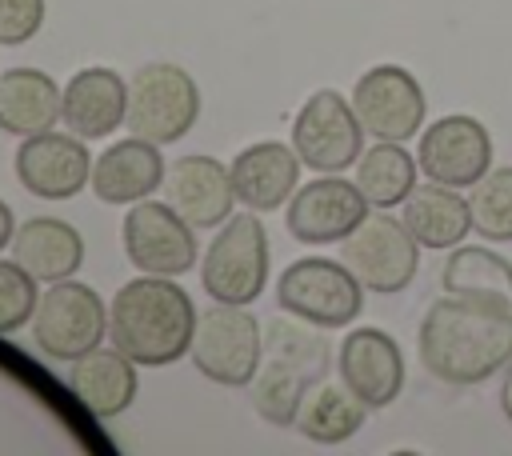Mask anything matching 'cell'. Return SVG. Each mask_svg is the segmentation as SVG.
Wrapping results in <instances>:
<instances>
[{
    "instance_id": "obj_2",
    "label": "cell",
    "mask_w": 512,
    "mask_h": 456,
    "mask_svg": "<svg viewBox=\"0 0 512 456\" xmlns=\"http://www.w3.org/2000/svg\"><path fill=\"white\" fill-rule=\"evenodd\" d=\"M196 304L172 276H136L108 304V340L140 368H164L192 352Z\"/></svg>"
},
{
    "instance_id": "obj_3",
    "label": "cell",
    "mask_w": 512,
    "mask_h": 456,
    "mask_svg": "<svg viewBox=\"0 0 512 456\" xmlns=\"http://www.w3.org/2000/svg\"><path fill=\"white\" fill-rule=\"evenodd\" d=\"M272 252L260 212H232L200 256V284L220 304H256L268 284Z\"/></svg>"
},
{
    "instance_id": "obj_24",
    "label": "cell",
    "mask_w": 512,
    "mask_h": 456,
    "mask_svg": "<svg viewBox=\"0 0 512 456\" xmlns=\"http://www.w3.org/2000/svg\"><path fill=\"white\" fill-rule=\"evenodd\" d=\"M368 412L372 408L344 380L320 376V380L308 384L292 428H300V436L312 440V444H344V440H352L364 428Z\"/></svg>"
},
{
    "instance_id": "obj_15",
    "label": "cell",
    "mask_w": 512,
    "mask_h": 456,
    "mask_svg": "<svg viewBox=\"0 0 512 456\" xmlns=\"http://www.w3.org/2000/svg\"><path fill=\"white\" fill-rule=\"evenodd\" d=\"M336 372L340 380L368 404V408H388L400 400L408 368H404V352L396 344L392 332L384 328H352L340 340L336 352Z\"/></svg>"
},
{
    "instance_id": "obj_4",
    "label": "cell",
    "mask_w": 512,
    "mask_h": 456,
    "mask_svg": "<svg viewBox=\"0 0 512 456\" xmlns=\"http://www.w3.org/2000/svg\"><path fill=\"white\" fill-rule=\"evenodd\" d=\"M192 364L204 380L224 388H248L264 364V328L248 304H212L196 320Z\"/></svg>"
},
{
    "instance_id": "obj_23",
    "label": "cell",
    "mask_w": 512,
    "mask_h": 456,
    "mask_svg": "<svg viewBox=\"0 0 512 456\" xmlns=\"http://www.w3.org/2000/svg\"><path fill=\"white\" fill-rule=\"evenodd\" d=\"M400 208V220L408 224L420 248H456L472 232V204L460 196V188L428 180L416 184Z\"/></svg>"
},
{
    "instance_id": "obj_7",
    "label": "cell",
    "mask_w": 512,
    "mask_h": 456,
    "mask_svg": "<svg viewBox=\"0 0 512 456\" xmlns=\"http://www.w3.org/2000/svg\"><path fill=\"white\" fill-rule=\"evenodd\" d=\"M108 336V304L84 280H56L32 316V340L48 360H80Z\"/></svg>"
},
{
    "instance_id": "obj_13",
    "label": "cell",
    "mask_w": 512,
    "mask_h": 456,
    "mask_svg": "<svg viewBox=\"0 0 512 456\" xmlns=\"http://www.w3.org/2000/svg\"><path fill=\"white\" fill-rule=\"evenodd\" d=\"M416 164L436 184L472 188L492 168V132L468 112L436 116L428 128H420Z\"/></svg>"
},
{
    "instance_id": "obj_22",
    "label": "cell",
    "mask_w": 512,
    "mask_h": 456,
    "mask_svg": "<svg viewBox=\"0 0 512 456\" xmlns=\"http://www.w3.org/2000/svg\"><path fill=\"white\" fill-rule=\"evenodd\" d=\"M64 88L40 68H8L0 72V132L36 136L60 124Z\"/></svg>"
},
{
    "instance_id": "obj_5",
    "label": "cell",
    "mask_w": 512,
    "mask_h": 456,
    "mask_svg": "<svg viewBox=\"0 0 512 456\" xmlns=\"http://www.w3.org/2000/svg\"><path fill=\"white\" fill-rule=\"evenodd\" d=\"M200 120V88L192 72L168 60H152L136 68L128 80V132L152 140V144H176L184 140Z\"/></svg>"
},
{
    "instance_id": "obj_27",
    "label": "cell",
    "mask_w": 512,
    "mask_h": 456,
    "mask_svg": "<svg viewBox=\"0 0 512 456\" xmlns=\"http://www.w3.org/2000/svg\"><path fill=\"white\" fill-rule=\"evenodd\" d=\"M308 384H312L308 372H300V368H292V364H284V360L264 356V364H260V372H256V380H252V408H256L268 424L292 428Z\"/></svg>"
},
{
    "instance_id": "obj_33",
    "label": "cell",
    "mask_w": 512,
    "mask_h": 456,
    "mask_svg": "<svg viewBox=\"0 0 512 456\" xmlns=\"http://www.w3.org/2000/svg\"><path fill=\"white\" fill-rule=\"evenodd\" d=\"M12 236H16V220H12V208L0 200V248L12 244Z\"/></svg>"
},
{
    "instance_id": "obj_31",
    "label": "cell",
    "mask_w": 512,
    "mask_h": 456,
    "mask_svg": "<svg viewBox=\"0 0 512 456\" xmlns=\"http://www.w3.org/2000/svg\"><path fill=\"white\" fill-rule=\"evenodd\" d=\"M44 0H0V44H28L44 28Z\"/></svg>"
},
{
    "instance_id": "obj_10",
    "label": "cell",
    "mask_w": 512,
    "mask_h": 456,
    "mask_svg": "<svg viewBox=\"0 0 512 456\" xmlns=\"http://www.w3.org/2000/svg\"><path fill=\"white\" fill-rule=\"evenodd\" d=\"M120 244L128 264L148 276H184L200 260L196 228L168 200H136L124 212Z\"/></svg>"
},
{
    "instance_id": "obj_18",
    "label": "cell",
    "mask_w": 512,
    "mask_h": 456,
    "mask_svg": "<svg viewBox=\"0 0 512 456\" xmlns=\"http://www.w3.org/2000/svg\"><path fill=\"white\" fill-rule=\"evenodd\" d=\"M164 156H160V144L144 140V136H128V140H116L108 144L96 160H92V180L88 188L96 192V200L104 204H116V208H128L136 200H148L160 184H164Z\"/></svg>"
},
{
    "instance_id": "obj_32",
    "label": "cell",
    "mask_w": 512,
    "mask_h": 456,
    "mask_svg": "<svg viewBox=\"0 0 512 456\" xmlns=\"http://www.w3.org/2000/svg\"><path fill=\"white\" fill-rule=\"evenodd\" d=\"M500 412H504V420L512 424V364L504 368V380H500Z\"/></svg>"
},
{
    "instance_id": "obj_8",
    "label": "cell",
    "mask_w": 512,
    "mask_h": 456,
    "mask_svg": "<svg viewBox=\"0 0 512 456\" xmlns=\"http://www.w3.org/2000/svg\"><path fill=\"white\" fill-rule=\"evenodd\" d=\"M340 260L360 276L368 292L392 296L416 280L420 244L400 216L380 208V212H368L364 224L348 240H340Z\"/></svg>"
},
{
    "instance_id": "obj_17",
    "label": "cell",
    "mask_w": 512,
    "mask_h": 456,
    "mask_svg": "<svg viewBox=\"0 0 512 456\" xmlns=\"http://www.w3.org/2000/svg\"><path fill=\"white\" fill-rule=\"evenodd\" d=\"M300 156L292 144L284 140H256L248 148H240L228 164L232 172V188H236V204L252 208V212H276L292 200V192L300 188Z\"/></svg>"
},
{
    "instance_id": "obj_26",
    "label": "cell",
    "mask_w": 512,
    "mask_h": 456,
    "mask_svg": "<svg viewBox=\"0 0 512 456\" xmlns=\"http://www.w3.org/2000/svg\"><path fill=\"white\" fill-rule=\"evenodd\" d=\"M416 172L420 164L400 140H376L372 148L360 152L352 180L372 208H400L416 188Z\"/></svg>"
},
{
    "instance_id": "obj_29",
    "label": "cell",
    "mask_w": 512,
    "mask_h": 456,
    "mask_svg": "<svg viewBox=\"0 0 512 456\" xmlns=\"http://www.w3.org/2000/svg\"><path fill=\"white\" fill-rule=\"evenodd\" d=\"M472 232L488 244H508L512 240V164L488 168L472 188Z\"/></svg>"
},
{
    "instance_id": "obj_28",
    "label": "cell",
    "mask_w": 512,
    "mask_h": 456,
    "mask_svg": "<svg viewBox=\"0 0 512 456\" xmlns=\"http://www.w3.org/2000/svg\"><path fill=\"white\" fill-rule=\"evenodd\" d=\"M264 356H272V360H284V364H292V368H300V372H308L312 380H320L324 372H328V340L320 336V328L316 324H308V320H288V316H276V320H268V328H264Z\"/></svg>"
},
{
    "instance_id": "obj_20",
    "label": "cell",
    "mask_w": 512,
    "mask_h": 456,
    "mask_svg": "<svg viewBox=\"0 0 512 456\" xmlns=\"http://www.w3.org/2000/svg\"><path fill=\"white\" fill-rule=\"evenodd\" d=\"M136 360L124 356L116 344L112 348H92L84 352L80 360H72V372H68V388L72 396L100 420H112L120 416L124 408H132L136 400Z\"/></svg>"
},
{
    "instance_id": "obj_30",
    "label": "cell",
    "mask_w": 512,
    "mask_h": 456,
    "mask_svg": "<svg viewBox=\"0 0 512 456\" xmlns=\"http://www.w3.org/2000/svg\"><path fill=\"white\" fill-rule=\"evenodd\" d=\"M36 284H40V280H36L24 264L0 260V336L20 332V328L36 316V304H40Z\"/></svg>"
},
{
    "instance_id": "obj_19",
    "label": "cell",
    "mask_w": 512,
    "mask_h": 456,
    "mask_svg": "<svg viewBox=\"0 0 512 456\" xmlns=\"http://www.w3.org/2000/svg\"><path fill=\"white\" fill-rule=\"evenodd\" d=\"M124 116H128V80L116 68L88 64L68 76L64 108H60V120L68 132L84 140H100V136H112L124 124Z\"/></svg>"
},
{
    "instance_id": "obj_6",
    "label": "cell",
    "mask_w": 512,
    "mask_h": 456,
    "mask_svg": "<svg viewBox=\"0 0 512 456\" xmlns=\"http://www.w3.org/2000/svg\"><path fill=\"white\" fill-rule=\"evenodd\" d=\"M276 304L316 328H344L364 308V284L344 260L300 256L280 272Z\"/></svg>"
},
{
    "instance_id": "obj_16",
    "label": "cell",
    "mask_w": 512,
    "mask_h": 456,
    "mask_svg": "<svg viewBox=\"0 0 512 456\" xmlns=\"http://www.w3.org/2000/svg\"><path fill=\"white\" fill-rule=\"evenodd\" d=\"M164 200L192 224V228H220L232 216L236 188L228 164L204 152L176 156L164 172Z\"/></svg>"
},
{
    "instance_id": "obj_11",
    "label": "cell",
    "mask_w": 512,
    "mask_h": 456,
    "mask_svg": "<svg viewBox=\"0 0 512 456\" xmlns=\"http://www.w3.org/2000/svg\"><path fill=\"white\" fill-rule=\"evenodd\" d=\"M368 208L372 204L364 200L356 180H344L340 172H316V180L292 192L284 228L300 244H340L364 224Z\"/></svg>"
},
{
    "instance_id": "obj_12",
    "label": "cell",
    "mask_w": 512,
    "mask_h": 456,
    "mask_svg": "<svg viewBox=\"0 0 512 456\" xmlns=\"http://www.w3.org/2000/svg\"><path fill=\"white\" fill-rule=\"evenodd\" d=\"M352 108L368 136L376 140H412L424 128L428 100L420 80L400 64H376L352 84Z\"/></svg>"
},
{
    "instance_id": "obj_14",
    "label": "cell",
    "mask_w": 512,
    "mask_h": 456,
    "mask_svg": "<svg viewBox=\"0 0 512 456\" xmlns=\"http://www.w3.org/2000/svg\"><path fill=\"white\" fill-rule=\"evenodd\" d=\"M16 180L40 200H72L92 180V152L76 132H36L16 148Z\"/></svg>"
},
{
    "instance_id": "obj_1",
    "label": "cell",
    "mask_w": 512,
    "mask_h": 456,
    "mask_svg": "<svg viewBox=\"0 0 512 456\" xmlns=\"http://www.w3.org/2000/svg\"><path fill=\"white\" fill-rule=\"evenodd\" d=\"M420 364L432 380L472 388L512 364V308L444 292L420 316Z\"/></svg>"
},
{
    "instance_id": "obj_25",
    "label": "cell",
    "mask_w": 512,
    "mask_h": 456,
    "mask_svg": "<svg viewBox=\"0 0 512 456\" xmlns=\"http://www.w3.org/2000/svg\"><path fill=\"white\" fill-rule=\"evenodd\" d=\"M440 284L452 296H472L512 308V260L484 244H456L440 268Z\"/></svg>"
},
{
    "instance_id": "obj_21",
    "label": "cell",
    "mask_w": 512,
    "mask_h": 456,
    "mask_svg": "<svg viewBox=\"0 0 512 456\" xmlns=\"http://www.w3.org/2000/svg\"><path fill=\"white\" fill-rule=\"evenodd\" d=\"M12 260L24 264L36 280L56 284L80 272L84 264V236L56 216H32L24 224H16L12 236Z\"/></svg>"
},
{
    "instance_id": "obj_9",
    "label": "cell",
    "mask_w": 512,
    "mask_h": 456,
    "mask_svg": "<svg viewBox=\"0 0 512 456\" xmlns=\"http://www.w3.org/2000/svg\"><path fill=\"white\" fill-rule=\"evenodd\" d=\"M292 148L304 168L312 172H344L364 152V124L348 96L336 88H316L296 120H292Z\"/></svg>"
}]
</instances>
